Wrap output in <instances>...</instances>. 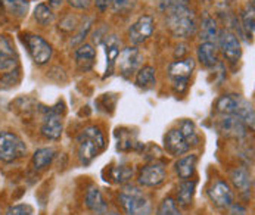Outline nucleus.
I'll use <instances>...</instances> for the list:
<instances>
[{"label":"nucleus","instance_id":"obj_32","mask_svg":"<svg viewBox=\"0 0 255 215\" xmlns=\"http://www.w3.org/2000/svg\"><path fill=\"white\" fill-rule=\"evenodd\" d=\"M131 176H133V168L124 167V165H118V167L112 168V171H111V177L114 179L115 183H120V184L128 181L131 179Z\"/></svg>","mask_w":255,"mask_h":215},{"label":"nucleus","instance_id":"obj_12","mask_svg":"<svg viewBox=\"0 0 255 215\" xmlns=\"http://www.w3.org/2000/svg\"><path fill=\"white\" fill-rule=\"evenodd\" d=\"M153 33V18L150 15L140 16L128 30V40L133 44H142Z\"/></svg>","mask_w":255,"mask_h":215},{"label":"nucleus","instance_id":"obj_11","mask_svg":"<svg viewBox=\"0 0 255 215\" xmlns=\"http://www.w3.org/2000/svg\"><path fill=\"white\" fill-rule=\"evenodd\" d=\"M220 131L233 139H244L248 134V127L247 124L238 116V115H224V118L220 121L219 124Z\"/></svg>","mask_w":255,"mask_h":215},{"label":"nucleus","instance_id":"obj_23","mask_svg":"<svg viewBox=\"0 0 255 215\" xmlns=\"http://www.w3.org/2000/svg\"><path fill=\"white\" fill-rule=\"evenodd\" d=\"M196 190V180H182L180 184L177 186V198L176 202L180 207H189L193 201Z\"/></svg>","mask_w":255,"mask_h":215},{"label":"nucleus","instance_id":"obj_29","mask_svg":"<svg viewBox=\"0 0 255 215\" xmlns=\"http://www.w3.org/2000/svg\"><path fill=\"white\" fill-rule=\"evenodd\" d=\"M179 128H180V131L183 133L184 139L187 140L189 146H198L199 144L201 137H199V134L196 131L195 124L190 119H183L182 122H180V127Z\"/></svg>","mask_w":255,"mask_h":215},{"label":"nucleus","instance_id":"obj_8","mask_svg":"<svg viewBox=\"0 0 255 215\" xmlns=\"http://www.w3.org/2000/svg\"><path fill=\"white\" fill-rule=\"evenodd\" d=\"M217 41H219V46L224 58L229 62H232V64L239 62V59L242 56V47H241V41L238 37L229 30H223L217 36Z\"/></svg>","mask_w":255,"mask_h":215},{"label":"nucleus","instance_id":"obj_35","mask_svg":"<svg viewBox=\"0 0 255 215\" xmlns=\"http://www.w3.org/2000/svg\"><path fill=\"white\" fill-rule=\"evenodd\" d=\"M182 6H187V0H159V9L164 13Z\"/></svg>","mask_w":255,"mask_h":215},{"label":"nucleus","instance_id":"obj_36","mask_svg":"<svg viewBox=\"0 0 255 215\" xmlns=\"http://www.w3.org/2000/svg\"><path fill=\"white\" fill-rule=\"evenodd\" d=\"M92 18H87V21L84 22V24H81V27H80V31L75 34V38L71 40V44H78V43H81L83 41V38H86V36L89 34V31H90V28H92Z\"/></svg>","mask_w":255,"mask_h":215},{"label":"nucleus","instance_id":"obj_34","mask_svg":"<svg viewBox=\"0 0 255 215\" xmlns=\"http://www.w3.org/2000/svg\"><path fill=\"white\" fill-rule=\"evenodd\" d=\"M137 0H112L111 6L117 13H127L136 6Z\"/></svg>","mask_w":255,"mask_h":215},{"label":"nucleus","instance_id":"obj_14","mask_svg":"<svg viewBox=\"0 0 255 215\" xmlns=\"http://www.w3.org/2000/svg\"><path fill=\"white\" fill-rule=\"evenodd\" d=\"M18 68V56L12 40L7 36H0V71L9 72Z\"/></svg>","mask_w":255,"mask_h":215},{"label":"nucleus","instance_id":"obj_40","mask_svg":"<svg viewBox=\"0 0 255 215\" xmlns=\"http://www.w3.org/2000/svg\"><path fill=\"white\" fill-rule=\"evenodd\" d=\"M64 0H49V7H59Z\"/></svg>","mask_w":255,"mask_h":215},{"label":"nucleus","instance_id":"obj_4","mask_svg":"<svg viewBox=\"0 0 255 215\" xmlns=\"http://www.w3.org/2000/svg\"><path fill=\"white\" fill-rule=\"evenodd\" d=\"M28 153L27 144L13 131L3 130L0 131V164L9 165L22 158Z\"/></svg>","mask_w":255,"mask_h":215},{"label":"nucleus","instance_id":"obj_22","mask_svg":"<svg viewBox=\"0 0 255 215\" xmlns=\"http://www.w3.org/2000/svg\"><path fill=\"white\" fill-rule=\"evenodd\" d=\"M104 46H105V53H107V74L105 77H110L114 72L115 68V62L120 56V41L115 36H110L105 38L104 41Z\"/></svg>","mask_w":255,"mask_h":215},{"label":"nucleus","instance_id":"obj_10","mask_svg":"<svg viewBox=\"0 0 255 215\" xmlns=\"http://www.w3.org/2000/svg\"><path fill=\"white\" fill-rule=\"evenodd\" d=\"M229 179L232 181L233 187L239 192L241 196L245 199L251 198L253 192V176L245 167H236L229 173Z\"/></svg>","mask_w":255,"mask_h":215},{"label":"nucleus","instance_id":"obj_3","mask_svg":"<svg viewBox=\"0 0 255 215\" xmlns=\"http://www.w3.org/2000/svg\"><path fill=\"white\" fill-rule=\"evenodd\" d=\"M118 199L127 215H152L150 199L136 186H126Z\"/></svg>","mask_w":255,"mask_h":215},{"label":"nucleus","instance_id":"obj_21","mask_svg":"<svg viewBox=\"0 0 255 215\" xmlns=\"http://www.w3.org/2000/svg\"><path fill=\"white\" fill-rule=\"evenodd\" d=\"M198 59L199 62L207 67V68H213L217 65L219 58H217V46L216 43L211 41H202L198 47Z\"/></svg>","mask_w":255,"mask_h":215},{"label":"nucleus","instance_id":"obj_20","mask_svg":"<svg viewBox=\"0 0 255 215\" xmlns=\"http://www.w3.org/2000/svg\"><path fill=\"white\" fill-rule=\"evenodd\" d=\"M195 70V61L192 58H184L174 61L168 67V75L176 81V80H189L192 72Z\"/></svg>","mask_w":255,"mask_h":215},{"label":"nucleus","instance_id":"obj_2","mask_svg":"<svg viewBox=\"0 0 255 215\" xmlns=\"http://www.w3.org/2000/svg\"><path fill=\"white\" fill-rule=\"evenodd\" d=\"M167 28L177 38H187L196 33V18L189 6H182L165 13Z\"/></svg>","mask_w":255,"mask_h":215},{"label":"nucleus","instance_id":"obj_26","mask_svg":"<svg viewBox=\"0 0 255 215\" xmlns=\"http://www.w3.org/2000/svg\"><path fill=\"white\" fill-rule=\"evenodd\" d=\"M156 84V77H155V68L150 65H146L143 68H140L136 74V86L139 89L149 90L152 87H155Z\"/></svg>","mask_w":255,"mask_h":215},{"label":"nucleus","instance_id":"obj_1","mask_svg":"<svg viewBox=\"0 0 255 215\" xmlns=\"http://www.w3.org/2000/svg\"><path fill=\"white\" fill-rule=\"evenodd\" d=\"M77 143H78V159L83 165H89L99 155V152L104 150L107 146L104 133L96 125H90L84 128L78 134Z\"/></svg>","mask_w":255,"mask_h":215},{"label":"nucleus","instance_id":"obj_6","mask_svg":"<svg viewBox=\"0 0 255 215\" xmlns=\"http://www.w3.org/2000/svg\"><path fill=\"white\" fill-rule=\"evenodd\" d=\"M62 119L61 112L56 108H46L43 115V122L40 127V134L47 140H58L62 136Z\"/></svg>","mask_w":255,"mask_h":215},{"label":"nucleus","instance_id":"obj_31","mask_svg":"<svg viewBox=\"0 0 255 215\" xmlns=\"http://www.w3.org/2000/svg\"><path fill=\"white\" fill-rule=\"evenodd\" d=\"M156 215H183V213L180 211V208H179L176 199L171 198V196H168V198H165V199L159 204L158 211H156Z\"/></svg>","mask_w":255,"mask_h":215},{"label":"nucleus","instance_id":"obj_19","mask_svg":"<svg viewBox=\"0 0 255 215\" xmlns=\"http://www.w3.org/2000/svg\"><path fill=\"white\" fill-rule=\"evenodd\" d=\"M196 164H198V155L190 153L177 159V162L174 164L176 168V174L179 176L180 180L192 179L196 173Z\"/></svg>","mask_w":255,"mask_h":215},{"label":"nucleus","instance_id":"obj_39","mask_svg":"<svg viewBox=\"0 0 255 215\" xmlns=\"http://www.w3.org/2000/svg\"><path fill=\"white\" fill-rule=\"evenodd\" d=\"M93 1H95L96 7H98L99 10H102V12H105V10L111 6V3H112V0H93Z\"/></svg>","mask_w":255,"mask_h":215},{"label":"nucleus","instance_id":"obj_25","mask_svg":"<svg viewBox=\"0 0 255 215\" xmlns=\"http://www.w3.org/2000/svg\"><path fill=\"white\" fill-rule=\"evenodd\" d=\"M0 4L15 18H24L28 12V0H0Z\"/></svg>","mask_w":255,"mask_h":215},{"label":"nucleus","instance_id":"obj_37","mask_svg":"<svg viewBox=\"0 0 255 215\" xmlns=\"http://www.w3.org/2000/svg\"><path fill=\"white\" fill-rule=\"evenodd\" d=\"M67 1L75 9H89L92 0H67Z\"/></svg>","mask_w":255,"mask_h":215},{"label":"nucleus","instance_id":"obj_16","mask_svg":"<svg viewBox=\"0 0 255 215\" xmlns=\"http://www.w3.org/2000/svg\"><path fill=\"white\" fill-rule=\"evenodd\" d=\"M86 208L95 215H104L108 211V204L98 186H90L84 196Z\"/></svg>","mask_w":255,"mask_h":215},{"label":"nucleus","instance_id":"obj_5","mask_svg":"<svg viewBox=\"0 0 255 215\" xmlns=\"http://www.w3.org/2000/svg\"><path fill=\"white\" fill-rule=\"evenodd\" d=\"M22 41L27 46L30 56L33 58L37 65H46L50 61L53 49L49 44V41H46L43 37L37 34H24Z\"/></svg>","mask_w":255,"mask_h":215},{"label":"nucleus","instance_id":"obj_41","mask_svg":"<svg viewBox=\"0 0 255 215\" xmlns=\"http://www.w3.org/2000/svg\"><path fill=\"white\" fill-rule=\"evenodd\" d=\"M104 215H121V214H118V213H105Z\"/></svg>","mask_w":255,"mask_h":215},{"label":"nucleus","instance_id":"obj_33","mask_svg":"<svg viewBox=\"0 0 255 215\" xmlns=\"http://www.w3.org/2000/svg\"><path fill=\"white\" fill-rule=\"evenodd\" d=\"M34 210L28 204H15L9 205L7 210L4 211V215H33Z\"/></svg>","mask_w":255,"mask_h":215},{"label":"nucleus","instance_id":"obj_9","mask_svg":"<svg viewBox=\"0 0 255 215\" xmlns=\"http://www.w3.org/2000/svg\"><path fill=\"white\" fill-rule=\"evenodd\" d=\"M167 179V171L162 162H152L145 165L139 176H137V183L142 187H158L161 186Z\"/></svg>","mask_w":255,"mask_h":215},{"label":"nucleus","instance_id":"obj_18","mask_svg":"<svg viewBox=\"0 0 255 215\" xmlns=\"http://www.w3.org/2000/svg\"><path fill=\"white\" fill-rule=\"evenodd\" d=\"M74 59H75V64L80 71H90L95 65L96 50L93 49L92 44H81L74 52Z\"/></svg>","mask_w":255,"mask_h":215},{"label":"nucleus","instance_id":"obj_15","mask_svg":"<svg viewBox=\"0 0 255 215\" xmlns=\"http://www.w3.org/2000/svg\"><path fill=\"white\" fill-rule=\"evenodd\" d=\"M118 58H120V70L126 78H128L131 74L137 71V68L140 67V62H142V55H140L139 49H136V47H126L120 53Z\"/></svg>","mask_w":255,"mask_h":215},{"label":"nucleus","instance_id":"obj_24","mask_svg":"<svg viewBox=\"0 0 255 215\" xmlns=\"http://www.w3.org/2000/svg\"><path fill=\"white\" fill-rule=\"evenodd\" d=\"M241 102H242V98L238 95H224L217 101L216 109L223 115H236Z\"/></svg>","mask_w":255,"mask_h":215},{"label":"nucleus","instance_id":"obj_7","mask_svg":"<svg viewBox=\"0 0 255 215\" xmlns=\"http://www.w3.org/2000/svg\"><path fill=\"white\" fill-rule=\"evenodd\" d=\"M208 198H210V201L216 207L223 208V210L230 208L235 204V193H233L230 184L221 179L216 180L210 186V189H208Z\"/></svg>","mask_w":255,"mask_h":215},{"label":"nucleus","instance_id":"obj_38","mask_svg":"<svg viewBox=\"0 0 255 215\" xmlns=\"http://www.w3.org/2000/svg\"><path fill=\"white\" fill-rule=\"evenodd\" d=\"M229 215H248V211L244 205L241 204H233L230 207V214Z\"/></svg>","mask_w":255,"mask_h":215},{"label":"nucleus","instance_id":"obj_17","mask_svg":"<svg viewBox=\"0 0 255 215\" xmlns=\"http://www.w3.org/2000/svg\"><path fill=\"white\" fill-rule=\"evenodd\" d=\"M56 158V150L52 146H44V147H38L34 150L33 158H31V167L36 173H41L44 170H47L53 159Z\"/></svg>","mask_w":255,"mask_h":215},{"label":"nucleus","instance_id":"obj_30","mask_svg":"<svg viewBox=\"0 0 255 215\" xmlns=\"http://www.w3.org/2000/svg\"><path fill=\"white\" fill-rule=\"evenodd\" d=\"M34 19H36L40 25H43V27L52 24L53 19H55V15L52 12V7H49L44 3H38L36 6V9H34Z\"/></svg>","mask_w":255,"mask_h":215},{"label":"nucleus","instance_id":"obj_27","mask_svg":"<svg viewBox=\"0 0 255 215\" xmlns=\"http://www.w3.org/2000/svg\"><path fill=\"white\" fill-rule=\"evenodd\" d=\"M217 36H219V30H217V22L214 21V18L211 16L204 18L201 24V40L216 43Z\"/></svg>","mask_w":255,"mask_h":215},{"label":"nucleus","instance_id":"obj_13","mask_svg":"<svg viewBox=\"0 0 255 215\" xmlns=\"http://www.w3.org/2000/svg\"><path fill=\"white\" fill-rule=\"evenodd\" d=\"M164 147L171 156H182L190 149L180 128H171L167 131V134L164 136Z\"/></svg>","mask_w":255,"mask_h":215},{"label":"nucleus","instance_id":"obj_28","mask_svg":"<svg viewBox=\"0 0 255 215\" xmlns=\"http://www.w3.org/2000/svg\"><path fill=\"white\" fill-rule=\"evenodd\" d=\"M241 18H242V27H244L245 34H247V37L253 38V37H254V28H255L254 4H253V3L247 4V7L244 9V12H242Z\"/></svg>","mask_w":255,"mask_h":215}]
</instances>
